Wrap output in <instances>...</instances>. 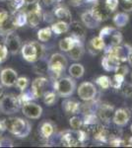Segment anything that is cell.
Returning a JSON list of instances; mask_svg holds the SVG:
<instances>
[{"mask_svg": "<svg viewBox=\"0 0 132 148\" xmlns=\"http://www.w3.org/2000/svg\"><path fill=\"white\" fill-rule=\"evenodd\" d=\"M6 130L17 137H27L31 132V125L29 121L21 118H9L5 119Z\"/></svg>", "mask_w": 132, "mask_h": 148, "instance_id": "1", "label": "cell"}, {"mask_svg": "<svg viewBox=\"0 0 132 148\" xmlns=\"http://www.w3.org/2000/svg\"><path fill=\"white\" fill-rule=\"evenodd\" d=\"M21 51H22L24 59H26L29 62H36L40 58H42L44 47L38 42H30L24 45Z\"/></svg>", "mask_w": 132, "mask_h": 148, "instance_id": "2", "label": "cell"}, {"mask_svg": "<svg viewBox=\"0 0 132 148\" xmlns=\"http://www.w3.org/2000/svg\"><path fill=\"white\" fill-rule=\"evenodd\" d=\"M22 106L19 96L15 95H5L0 100V112L6 114H12L19 111Z\"/></svg>", "mask_w": 132, "mask_h": 148, "instance_id": "3", "label": "cell"}, {"mask_svg": "<svg viewBox=\"0 0 132 148\" xmlns=\"http://www.w3.org/2000/svg\"><path fill=\"white\" fill-rule=\"evenodd\" d=\"M100 37L105 40V47L118 46L122 42V35L114 27H105L101 31Z\"/></svg>", "mask_w": 132, "mask_h": 148, "instance_id": "4", "label": "cell"}, {"mask_svg": "<svg viewBox=\"0 0 132 148\" xmlns=\"http://www.w3.org/2000/svg\"><path fill=\"white\" fill-rule=\"evenodd\" d=\"M67 66V59L61 53H53L49 60V69L55 76H60Z\"/></svg>", "mask_w": 132, "mask_h": 148, "instance_id": "5", "label": "cell"}, {"mask_svg": "<svg viewBox=\"0 0 132 148\" xmlns=\"http://www.w3.org/2000/svg\"><path fill=\"white\" fill-rule=\"evenodd\" d=\"M75 81L70 77L61 78L55 83V89L59 96L61 97H69L73 94L75 90Z\"/></svg>", "mask_w": 132, "mask_h": 148, "instance_id": "6", "label": "cell"}, {"mask_svg": "<svg viewBox=\"0 0 132 148\" xmlns=\"http://www.w3.org/2000/svg\"><path fill=\"white\" fill-rule=\"evenodd\" d=\"M78 95L84 101H92L97 95V89L91 82H84L78 88Z\"/></svg>", "mask_w": 132, "mask_h": 148, "instance_id": "7", "label": "cell"}, {"mask_svg": "<svg viewBox=\"0 0 132 148\" xmlns=\"http://www.w3.org/2000/svg\"><path fill=\"white\" fill-rule=\"evenodd\" d=\"M132 51V49L129 46H114V47H107V51L105 53H109L112 54L114 56H116L120 62L122 61H126L128 59V56L130 53V51Z\"/></svg>", "mask_w": 132, "mask_h": 148, "instance_id": "8", "label": "cell"}, {"mask_svg": "<svg viewBox=\"0 0 132 148\" xmlns=\"http://www.w3.org/2000/svg\"><path fill=\"white\" fill-rule=\"evenodd\" d=\"M22 112L29 119H39L42 114V109L40 105L29 102L26 103V104H23Z\"/></svg>", "mask_w": 132, "mask_h": 148, "instance_id": "9", "label": "cell"}, {"mask_svg": "<svg viewBox=\"0 0 132 148\" xmlns=\"http://www.w3.org/2000/svg\"><path fill=\"white\" fill-rule=\"evenodd\" d=\"M5 46L12 54L17 53L19 51V49H21V40L19 38V36L13 32L6 34Z\"/></svg>", "mask_w": 132, "mask_h": 148, "instance_id": "10", "label": "cell"}, {"mask_svg": "<svg viewBox=\"0 0 132 148\" xmlns=\"http://www.w3.org/2000/svg\"><path fill=\"white\" fill-rule=\"evenodd\" d=\"M17 78H18V74L12 68H5L0 73L1 83L6 87H12V86L15 85Z\"/></svg>", "mask_w": 132, "mask_h": 148, "instance_id": "11", "label": "cell"}, {"mask_svg": "<svg viewBox=\"0 0 132 148\" xmlns=\"http://www.w3.org/2000/svg\"><path fill=\"white\" fill-rule=\"evenodd\" d=\"M47 85V79L44 77H40V78H37L33 81L32 83V91L35 95V98L38 99V98H40L44 96V89Z\"/></svg>", "mask_w": 132, "mask_h": 148, "instance_id": "12", "label": "cell"}, {"mask_svg": "<svg viewBox=\"0 0 132 148\" xmlns=\"http://www.w3.org/2000/svg\"><path fill=\"white\" fill-rule=\"evenodd\" d=\"M61 143L62 145L67 147H74V146H79L82 144V142L79 140L77 131L73 132V131H66L65 133L61 135Z\"/></svg>", "mask_w": 132, "mask_h": 148, "instance_id": "13", "label": "cell"}, {"mask_svg": "<svg viewBox=\"0 0 132 148\" xmlns=\"http://www.w3.org/2000/svg\"><path fill=\"white\" fill-rule=\"evenodd\" d=\"M131 114L128 111V109H118L114 112V116H112V120L114 123L117 125H125L128 121L130 120Z\"/></svg>", "mask_w": 132, "mask_h": 148, "instance_id": "14", "label": "cell"}, {"mask_svg": "<svg viewBox=\"0 0 132 148\" xmlns=\"http://www.w3.org/2000/svg\"><path fill=\"white\" fill-rule=\"evenodd\" d=\"M114 107L109 104H102L98 109V118L105 123H109L110 119L114 116Z\"/></svg>", "mask_w": 132, "mask_h": 148, "instance_id": "15", "label": "cell"}, {"mask_svg": "<svg viewBox=\"0 0 132 148\" xmlns=\"http://www.w3.org/2000/svg\"><path fill=\"white\" fill-rule=\"evenodd\" d=\"M102 65L107 71H116V68L120 65V61L112 54L105 53L102 59Z\"/></svg>", "mask_w": 132, "mask_h": 148, "instance_id": "16", "label": "cell"}, {"mask_svg": "<svg viewBox=\"0 0 132 148\" xmlns=\"http://www.w3.org/2000/svg\"><path fill=\"white\" fill-rule=\"evenodd\" d=\"M92 12L93 14L96 16V18L100 21V22H103V21L107 20L109 17V14L111 13L107 7L105 5H102L100 3H97L95 6L92 8Z\"/></svg>", "mask_w": 132, "mask_h": 148, "instance_id": "17", "label": "cell"}, {"mask_svg": "<svg viewBox=\"0 0 132 148\" xmlns=\"http://www.w3.org/2000/svg\"><path fill=\"white\" fill-rule=\"evenodd\" d=\"M81 18H82L84 25H85L87 28H90V29H95V28L99 27V25L101 23L100 21L96 18V16L93 14L92 10L86 11L85 13H83L82 16H81Z\"/></svg>", "mask_w": 132, "mask_h": 148, "instance_id": "18", "label": "cell"}, {"mask_svg": "<svg viewBox=\"0 0 132 148\" xmlns=\"http://www.w3.org/2000/svg\"><path fill=\"white\" fill-rule=\"evenodd\" d=\"M89 51L92 54H98L105 47V40H103L102 37H96L94 39L91 40L90 44H89Z\"/></svg>", "mask_w": 132, "mask_h": 148, "instance_id": "19", "label": "cell"}, {"mask_svg": "<svg viewBox=\"0 0 132 148\" xmlns=\"http://www.w3.org/2000/svg\"><path fill=\"white\" fill-rule=\"evenodd\" d=\"M70 31L72 37L75 38L78 40H82L85 39V29L80 23L78 22H72L70 24Z\"/></svg>", "mask_w": 132, "mask_h": 148, "instance_id": "20", "label": "cell"}, {"mask_svg": "<svg viewBox=\"0 0 132 148\" xmlns=\"http://www.w3.org/2000/svg\"><path fill=\"white\" fill-rule=\"evenodd\" d=\"M67 52H68V56L72 60H79V59H81L84 54V47L82 45V42L78 40L70 51Z\"/></svg>", "mask_w": 132, "mask_h": 148, "instance_id": "21", "label": "cell"}, {"mask_svg": "<svg viewBox=\"0 0 132 148\" xmlns=\"http://www.w3.org/2000/svg\"><path fill=\"white\" fill-rule=\"evenodd\" d=\"M54 15L56 16L57 19H59L60 21L67 23L68 25H70L72 23V15L70 13V11L67 8L64 7H58V8L55 9L54 11Z\"/></svg>", "mask_w": 132, "mask_h": 148, "instance_id": "22", "label": "cell"}, {"mask_svg": "<svg viewBox=\"0 0 132 148\" xmlns=\"http://www.w3.org/2000/svg\"><path fill=\"white\" fill-rule=\"evenodd\" d=\"M81 104L74 100H70V99H66L62 102V108H63L64 111L66 113L69 114H77L78 111L80 110Z\"/></svg>", "mask_w": 132, "mask_h": 148, "instance_id": "23", "label": "cell"}, {"mask_svg": "<svg viewBox=\"0 0 132 148\" xmlns=\"http://www.w3.org/2000/svg\"><path fill=\"white\" fill-rule=\"evenodd\" d=\"M27 19H28V23L30 24L31 27H33V28L37 27L40 23V20H42V13H40V10L28 12Z\"/></svg>", "mask_w": 132, "mask_h": 148, "instance_id": "24", "label": "cell"}, {"mask_svg": "<svg viewBox=\"0 0 132 148\" xmlns=\"http://www.w3.org/2000/svg\"><path fill=\"white\" fill-rule=\"evenodd\" d=\"M77 42H78V40H76L75 38H73L72 36L71 37H66L59 42V47H60L61 51L67 52V51H70L72 47H73L74 45H75Z\"/></svg>", "mask_w": 132, "mask_h": 148, "instance_id": "25", "label": "cell"}, {"mask_svg": "<svg viewBox=\"0 0 132 148\" xmlns=\"http://www.w3.org/2000/svg\"><path fill=\"white\" fill-rule=\"evenodd\" d=\"M14 21H15L16 27H23L26 25V23L28 22L27 19V13L24 10H19L14 13L13 15Z\"/></svg>", "mask_w": 132, "mask_h": 148, "instance_id": "26", "label": "cell"}, {"mask_svg": "<svg viewBox=\"0 0 132 148\" xmlns=\"http://www.w3.org/2000/svg\"><path fill=\"white\" fill-rule=\"evenodd\" d=\"M129 21V16L127 15L124 12H120V13H117L116 16L114 17V23L116 27L122 28L124 26H126V24Z\"/></svg>", "mask_w": 132, "mask_h": 148, "instance_id": "27", "label": "cell"}, {"mask_svg": "<svg viewBox=\"0 0 132 148\" xmlns=\"http://www.w3.org/2000/svg\"><path fill=\"white\" fill-rule=\"evenodd\" d=\"M85 69L80 63H74L69 67V73L73 78H81L84 75Z\"/></svg>", "mask_w": 132, "mask_h": 148, "instance_id": "28", "label": "cell"}, {"mask_svg": "<svg viewBox=\"0 0 132 148\" xmlns=\"http://www.w3.org/2000/svg\"><path fill=\"white\" fill-rule=\"evenodd\" d=\"M69 30V25L63 21H59L57 23H54L51 26V31L53 33H55L56 35H61L66 33Z\"/></svg>", "mask_w": 132, "mask_h": 148, "instance_id": "29", "label": "cell"}, {"mask_svg": "<svg viewBox=\"0 0 132 148\" xmlns=\"http://www.w3.org/2000/svg\"><path fill=\"white\" fill-rule=\"evenodd\" d=\"M53 125L50 123L45 121L40 126V135L44 138H49L53 133Z\"/></svg>", "mask_w": 132, "mask_h": 148, "instance_id": "30", "label": "cell"}, {"mask_svg": "<svg viewBox=\"0 0 132 148\" xmlns=\"http://www.w3.org/2000/svg\"><path fill=\"white\" fill-rule=\"evenodd\" d=\"M124 82V76L119 75V74H114L111 78H109V84L110 87L114 88V89H118L121 87V85Z\"/></svg>", "mask_w": 132, "mask_h": 148, "instance_id": "31", "label": "cell"}, {"mask_svg": "<svg viewBox=\"0 0 132 148\" xmlns=\"http://www.w3.org/2000/svg\"><path fill=\"white\" fill-rule=\"evenodd\" d=\"M51 35H52L51 28L40 29L39 32H38V38H39L40 42H47L51 38Z\"/></svg>", "mask_w": 132, "mask_h": 148, "instance_id": "32", "label": "cell"}, {"mask_svg": "<svg viewBox=\"0 0 132 148\" xmlns=\"http://www.w3.org/2000/svg\"><path fill=\"white\" fill-rule=\"evenodd\" d=\"M34 70L37 74H44L49 70V62H45L44 60H40V58L38 60V63L35 65Z\"/></svg>", "mask_w": 132, "mask_h": 148, "instance_id": "33", "label": "cell"}, {"mask_svg": "<svg viewBox=\"0 0 132 148\" xmlns=\"http://www.w3.org/2000/svg\"><path fill=\"white\" fill-rule=\"evenodd\" d=\"M69 123H70L71 127L73 128L74 130H81V127H82V125H84L83 121L81 120L79 116H72V118L69 120Z\"/></svg>", "mask_w": 132, "mask_h": 148, "instance_id": "34", "label": "cell"}, {"mask_svg": "<svg viewBox=\"0 0 132 148\" xmlns=\"http://www.w3.org/2000/svg\"><path fill=\"white\" fill-rule=\"evenodd\" d=\"M42 97H44V102L47 106H52L56 101V94L54 92H47Z\"/></svg>", "mask_w": 132, "mask_h": 148, "instance_id": "35", "label": "cell"}, {"mask_svg": "<svg viewBox=\"0 0 132 148\" xmlns=\"http://www.w3.org/2000/svg\"><path fill=\"white\" fill-rule=\"evenodd\" d=\"M96 83L100 86L102 89H109V76H100L97 80H96Z\"/></svg>", "mask_w": 132, "mask_h": 148, "instance_id": "36", "label": "cell"}, {"mask_svg": "<svg viewBox=\"0 0 132 148\" xmlns=\"http://www.w3.org/2000/svg\"><path fill=\"white\" fill-rule=\"evenodd\" d=\"M121 92L125 97H132V83L126 82L121 85Z\"/></svg>", "mask_w": 132, "mask_h": 148, "instance_id": "37", "label": "cell"}, {"mask_svg": "<svg viewBox=\"0 0 132 148\" xmlns=\"http://www.w3.org/2000/svg\"><path fill=\"white\" fill-rule=\"evenodd\" d=\"M29 84V80L28 78L26 77H20V78H17L16 81V86L21 90V91H24L25 89H27Z\"/></svg>", "mask_w": 132, "mask_h": 148, "instance_id": "38", "label": "cell"}, {"mask_svg": "<svg viewBox=\"0 0 132 148\" xmlns=\"http://www.w3.org/2000/svg\"><path fill=\"white\" fill-rule=\"evenodd\" d=\"M118 0H105V5L107 7V9L110 12H114L118 6Z\"/></svg>", "mask_w": 132, "mask_h": 148, "instance_id": "39", "label": "cell"}, {"mask_svg": "<svg viewBox=\"0 0 132 148\" xmlns=\"http://www.w3.org/2000/svg\"><path fill=\"white\" fill-rule=\"evenodd\" d=\"M8 56V49L5 45H0V63L6 60Z\"/></svg>", "mask_w": 132, "mask_h": 148, "instance_id": "40", "label": "cell"}, {"mask_svg": "<svg viewBox=\"0 0 132 148\" xmlns=\"http://www.w3.org/2000/svg\"><path fill=\"white\" fill-rule=\"evenodd\" d=\"M114 72H116V74H119V75H122V76L125 77V75H127L129 72V69L126 65H119Z\"/></svg>", "mask_w": 132, "mask_h": 148, "instance_id": "41", "label": "cell"}, {"mask_svg": "<svg viewBox=\"0 0 132 148\" xmlns=\"http://www.w3.org/2000/svg\"><path fill=\"white\" fill-rule=\"evenodd\" d=\"M121 8L125 12L132 11V0H123L121 3Z\"/></svg>", "mask_w": 132, "mask_h": 148, "instance_id": "42", "label": "cell"}, {"mask_svg": "<svg viewBox=\"0 0 132 148\" xmlns=\"http://www.w3.org/2000/svg\"><path fill=\"white\" fill-rule=\"evenodd\" d=\"M9 17L8 12L6 11H0V27L2 26V24L6 21V19Z\"/></svg>", "mask_w": 132, "mask_h": 148, "instance_id": "43", "label": "cell"}, {"mask_svg": "<svg viewBox=\"0 0 132 148\" xmlns=\"http://www.w3.org/2000/svg\"><path fill=\"white\" fill-rule=\"evenodd\" d=\"M0 146H12V141L8 138H0Z\"/></svg>", "mask_w": 132, "mask_h": 148, "instance_id": "44", "label": "cell"}, {"mask_svg": "<svg viewBox=\"0 0 132 148\" xmlns=\"http://www.w3.org/2000/svg\"><path fill=\"white\" fill-rule=\"evenodd\" d=\"M6 130V123H5V119L4 120L0 121V138L2 137V134L3 132Z\"/></svg>", "mask_w": 132, "mask_h": 148, "instance_id": "45", "label": "cell"}, {"mask_svg": "<svg viewBox=\"0 0 132 148\" xmlns=\"http://www.w3.org/2000/svg\"><path fill=\"white\" fill-rule=\"evenodd\" d=\"M4 96H5V91H4V88L0 85V100H1Z\"/></svg>", "mask_w": 132, "mask_h": 148, "instance_id": "46", "label": "cell"}, {"mask_svg": "<svg viewBox=\"0 0 132 148\" xmlns=\"http://www.w3.org/2000/svg\"><path fill=\"white\" fill-rule=\"evenodd\" d=\"M127 60H128L129 64H130V65H132V51H130V53H129V56H128V59H127Z\"/></svg>", "mask_w": 132, "mask_h": 148, "instance_id": "47", "label": "cell"}, {"mask_svg": "<svg viewBox=\"0 0 132 148\" xmlns=\"http://www.w3.org/2000/svg\"><path fill=\"white\" fill-rule=\"evenodd\" d=\"M86 1L89 2V3H93V2H94V3H95V2H97L98 0H86Z\"/></svg>", "mask_w": 132, "mask_h": 148, "instance_id": "48", "label": "cell"}, {"mask_svg": "<svg viewBox=\"0 0 132 148\" xmlns=\"http://www.w3.org/2000/svg\"><path fill=\"white\" fill-rule=\"evenodd\" d=\"M130 130H131V133H132V125H131V127H130Z\"/></svg>", "mask_w": 132, "mask_h": 148, "instance_id": "49", "label": "cell"}, {"mask_svg": "<svg viewBox=\"0 0 132 148\" xmlns=\"http://www.w3.org/2000/svg\"><path fill=\"white\" fill-rule=\"evenodd\" d=\"M74 1H80V0H74Z\"/></svg>", "mask_w": 132, "mask_h": 148, "instance_id": "50", "label": "cell"}, {"mask_svg": "<svg viewBox=\"0 0 132 148\" xmlns=\"http://www.w3.org/2000/svg\"><path fill=\"white\" fill-rule=\"evenodd\" d=\"M131 79H132V73H131Z\"/></svg>", "mask_w": 132, "mask_h": 148, "instance_id": "51", "label": "cell"}]
</instances>
